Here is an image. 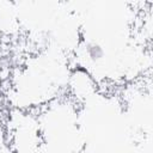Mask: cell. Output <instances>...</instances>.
Listing matches in <instances>:
<instances>
[{
  "mask_svg": "<svg viewBox=\"0 0 153 153\" xmlns=\"http://www.w3.org/2000/svg\"><path fill=\"white\" fill-rule=\"evenodd\" d=\"M86 53H87V56L90 57L91 61L96 62V61H99L103 56H104V50L103 48L97 44V43H90L87 44L86 47Z\"/></svg>",
  "mask_w": 153,
  "mask_h": 153,
  "instance_id": "1",
  "label": "cell"
}]
</instances>
